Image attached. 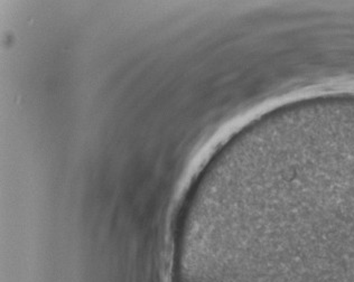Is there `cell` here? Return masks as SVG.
Returning <instances> with one entry per match:
<instances>
[{
  "mask_svg": "<svg viewBox=\"0 0 354 282\" xmlns=\"http://www.w3.org/2000/svg\"><path fill=\"white\" fill-rule=\"evenodd\" d=\"M348 139L332 149L308 126L266 155L238 209L232 282H354Z\"/></svg>",
  "mask_w": 354,
  "mask_h": 282,
  "instance_id": "cell-1",
  "label": "cell"
}]
</instances>
